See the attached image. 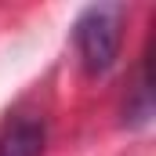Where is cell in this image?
<instances>
[{
  "label": "cell",
  "mask_w": 156,
  "mask_h": 156,
  "mask_svg": "<svg viewBox=\"0 0 156 156\" xmlns=\"http://www.w3.org/2000/svg\"><path fill=\"white\" fill-rule=\"evenodd\" d=\"M44 142H47L44 120L18 113L0 131V156H44Z\"/></svg>",
  "instance_id": "obj_2"
},
{
  "label": "cell",
  "mask_w": 156,
  "mask_h": 156,
  "mask_svg": "<svg viewBox=\"0 0 156 156\" xmlns=\"http://www.w3.org/2000/svg\"><path fill=\"white\" fill-rule=\"evenodd\" d=\"M123 18H127L123 4H94L76 18V47H80V58H83V69L91 76L109 73L113 62L120 58Z\"/></svg>",
  "instance_id": "obj_1"
}]
</instances>
